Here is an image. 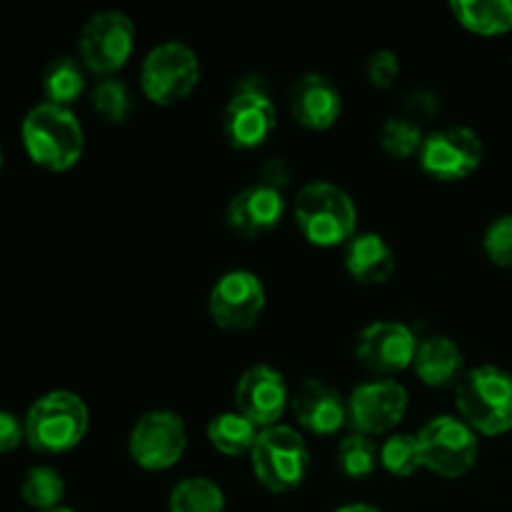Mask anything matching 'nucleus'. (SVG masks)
<instances>
[{"label":"nucleus","mask_w":512,"mask_h":512,"mask_svg":"<svg viewBox=\"0 0 512 512\" xmlns=\"http://www.w3.org/2000/svg\"><path fill=\"white\" fill-rule=\"evenodd\" d=\"M20 140L28 158L50 173L75 168L85 150V130L73 110L45 100L28 110L20 125Z\"/></svg>","instance_id":"f257e3e1"},{"label":"nucleus","mask_w":512,"mask_h":512,"mask_svg":"<svg viewBox=\"0 0 512 512\" xmlns=\"http://www.w3.org/2000/svg\"><path fill=\"white\" fill-rule=\"evenodd\" d=\"M293 220L300 235L315 248L348 245L358 235V208L353 198L328 180H313L298 190Z\"/></svg>","instance_id":"f03ea898"},{"label":"nucleus","mask_w":512,"mask_h":512,"mask_svg":"<svg viewBox=\"0 0 512 512\" xmlns=\"http://www.w3.org/2000/svg\"><path fill=\"white\" fill-rule=\"evenodd\" d=\"M25 443L40 455H63L83 443L90 428V410L70 390L40 395L23 418Z\"/></svg>","instance_id":"7ed1b4c3"},{"label":"nucleus","mask_w":512,"mask_h":512,"mask_svg":"<svg viewBox=\"0 0 512 512\" xmlns=\"http://www.w3.org/2000/svg\"><path fill=\"white\" fill-rule=\"evenodd\" d=\"M455 408L478 435H505L512 430V375L498 365L465 370L455 385Z\"/></svg>","instance_id":"20e7f679"},{"label":"nucleus","mask_w":512,"mask_h":512,"mask_svg":"<svg viewBox=\"0 0 512 512\" xmlns=\"http://www.w3.org/2000/svg\"><path fill=\"white\" fill-rule=\"evenodd\" d=\"M248 458L255 480L270 493H293L310 473L308 443L290 425L260 430Z\"/></svg>","instance_id":"39448f33"},{"label":"nucleus","mask_w":512,"mask_h":512,"mask_svg":"<svg viewBox=\"0 0 512 512\" xmlns=\"http://www.w3.org/2000/svg\"><path fill=\"white\" fill-rule=\"evenodd\" d=\"M200 83V58L183 40H165L148 50L140 65V88L153 105L170 108L193 95Z\"/></svg>","instance_id":"423d86ee"},{"label":"nucleus","mask_w":512,"mask_h":512,"mask_svg":"<svg viewBox=\"0 0 512 512\" xmlns=\"http://www.w3.org/2000/svg\"><path fill=\"white\" fill-rule=\"evenodd\" d=\"M423 470L445 480H458L475 468L480 455L478 433L458 415H438L418 433Z\"/></svg>","instance_id":"0eeeda50"},{"label":"nucleus","mask_w":512,"mask_h":512,"mask_svg":"<svg viewBox=\"0 0 512 512\" xmlns=\"http://www.w3.org/2000/svg\"><path fill=\"white\" fill-rule=\"evenodd\" d=\"M133 50L135 23L123 10H100L80 30V63L100 78H113L118 70H123Z\"/></svg>","instance_id":"6e6552de"},{"label":"nucleus","mask_w":512,"mask_h":512,"mask_svg":"<svg viewBox=\"0 0 512 512\" xmlns=\"http://www.w3.org/2000/svg\"><path fill=\"white\" fill-rule=\"evenodd\" d=\"M185 448H188V428L173 410H150L140 415L130 428V460L148 473L175 468L185 455Z\"/></svg>","instance_id":"1a4fd4ad"},{"label":"nucleus","mask_w":512,"mask_h":512,"mask_svg":"<svg viewBox=\"0 0 512 512\" xmlns=\"http://www.w3.org/2000/svg\"><path fill=\"white\" fill-rule=\"evenodd\" d=\"M268 293L253 270H228L215 280L208 295V313L220 330L228 333H245L255 328L263 315Z\"/></svg>","instance_id":"9d476101"},{"label":"nucleus","mask_w":512,"mask_h":512,"mask_svg":"<svg viewBox=\"0 0 512 512\" xmlns=\"http://www.w3.org/2000/svg\"><path fill=\"white\" fill-rule=\"evenodd\" d=\"M483 140L473 128L450 125L425 135L418 163L425 175L440 183H458L473 175L483 163Z\"/></svg>","instance_id":"9b49d317"},{"label":"nucleus","mask_w":512,"mask_h":512,"mask_svg":"<svg viewBox=\"0 0 512 512\" xmlns=\"http://www.w3.org/2000/svg\"><path fill=\"white\" fill-rule=\"evenodd\" d=\"M410 395L403 383L390 378L368 380L360 383L348 398V425L353 433L368 435H393V430L408 415Z\"/></svg>","instance_id":"f8f14e48"},{"label":"nucleus","mask_w":512,"mask_h":512,"mask_svg":"<svg viewBox=\"0 0 512 512\" xmlns=\"http://www.w3.org/2000/svg\"><path fill=\"white\" fill-rule=\"evenodd\" d=\"M220 128L230 148L255 150L268 143L278 128V110L263 88L243 85L225 105Z\"/></svg>","instance_id":"ddd939ff"},{"label":"nucleus","mask_w":512,"mask_h":512,"mask_svg":"<svg viewBox=\"0 0 512 512\" xmlns=\"http://www.w3.org/2000/svg\"><path fill=\"white\" fill-rule=\"evenodd\" d=\"M418 345V338L405 323L375 320L360 330L358 340H355V358L370 373L390 378V375L413 368Z\"/></svg>","instance_id":"4468645a"},{"label":"nucleus","mask_w":512,"mask_h":512,"mask_svg":"<svg viewBox=\"0 0 512 512\" xmlns=\"http://www.w3.org/2000/svg\"><path fill=\"white\" fill-rule=\"evenodd\" d=\"M238 413L253 420L260 430L280 425L285 410L290 408V390L283 373L268 363H258L245 370L235 385Z\"/></svg>","instance_id":"2eb2a0df"},{"label":"nucleus","mask_w":512,"mask_h":512,"mask_svg":"<svg viewBox=\"0 0 512 512\" xmlns=\"http://www.w3.org/2000/svg\"><path fill=\"white\" fill-rule=\"evenodd\" d=\"M290 413L310 435L330 438L348 425V400L325 380L308 378L290 395Z\"/></svg>","instance_id":"dca6fc26"},{"label":"nucleus","mask_w":512,"mask_h":512,"mask_svg":"<svg viewBox=\"0 0 512 512\" xmlns=\"http://www.w3.org/2000/svg\"><path fill=\"white\" fill-rule=\"evenodd\" d=\"M285 215L283 190L255 183L230 198L225 208V225L240 238H260L273 233Z\"/></svg>","instance_id":"f3484780"},{"label":"nucleus","mask_w":512,"mask_h":512,"mask_svg":"<svg viewBox=\"0 0 512 512\" xmlns=\"http://www.w3.org/2000/svg\"><path fill=\"white\" fill-rule=\"evenodd\" d=\"M290 115L305 130H330L343 113L338 85L323 73H305L288 90Z\"/></svg>","instance_id":"a211bd4d"},{"label":"nucleus","mask_w":512,"mask_h":512,"mask_svg":"<svg viewBox=\"0 0 512 512\" xmlns=\"http://www.w3.org/2000/svg\"><path fill=\"white\" fill-rule=\"evenodd\" d=\"M345 270L358 285H383L398 268L395 250L378 233H358L345 245Z\"/></svg>","instance_id":"6ab92c4d"},{"label":"nucleus","mask_w":512,"mask_h":512,"mask_svg":"<svg viewBox=\"0 0 512 512\" xmlns=\"http://www.w3.org/2000/svg\"><path fill=\"white\" fill-rule=\"evenodd\" d=\"M413 370L420 383L428 388H448V385H458V380L465 375V355L448 335H430L420 340Z\"/></svg>","instance_id":"aec40b11"},{"label":"nucleus","mask_w":512,"mask_h":512,"mask_svg":"<svg viewBox=\"0 0 512 512\" xmlns=\"http://www.w3.org/2000/svg\"><path fill=\"white\" fill-rule=\"evenodd\" d=\"M205 435H208V443L215 453L225 455V458H240V455H250L260 428L238 410H228V413H220L210 420Z\"/></svg>","instance_id":"412c9836"},{"label":"nucleus","mask_w":512,"mask_h":512,"mask_svg":"<svg viewBox=\"0 0 512 512\" xmlns=\"http://www.w3.org/2000/svg\"><path fill=\"white\" fill-rule=\"evenodd\" d=\"M455 20L475 35H503L512 28V0H453Z\"/></svg>","instance_id":"4be33fe9"},{"label":"nucleus","mask_w":512,"mask_h":512,"mask_svg":"<svg viewBox=\"0 0 512 512\" xmlns=\"http://www.w3.org/2000/svg\"><path fill=\"white\" fill-rule=\"evenodd\" d=\"M85 90V68L75 58H55L43 73L45 103L70 108Z\"/></svg>","instance_id":"5701e85b"},{"label":"nucleus","mask_w":512,"mask_h":512,"mask_svg":"<svg viewBox=\"0 0 512 512\" xmlns=\"http://www.w3.org/2000/svg\"><path fill=\"white\" fill-rule=\"evenodd\" d=\"M170 512H223L225 493L215 480L205 475L183 478L173 485L168 495Z\"/></svg>","instance_id":"b1692460"},{"label":"nucleus","mask_w":512,"mask_h":512,"mask_svg":"<svg viewBox=\"0 0 512 512\" xmlns=\"http://www.w3.org/2000/svg\"><path fill=\"white\" fill-rule=\"evenodd\" d=\"M20 498L38 512L60 508L65 498L63 475L50 465H35L25 473L23 485H20Z\"/></svg>","instance_id":"393cba45"},{"label":"nucleus","mask_w":512,"mask_h":512,"mask_svg":"<svg viewBox=\"0 0 512 512\" xmlns=\"http://www.w3.org/2000/svg\"><path fill=\"white\" fill-rule=\"evenodd\" d=\"M380 148L390 155V158L408 160L413 155L420 153L425 143V133L420 128L418 120H413L410 115H393L383 123L380 128Z\"/></svg>","instance_id":"a878e982"},{"label":"nucleus","mask_w":512,"mask_h":512,"mask_svg":"<svg viewBox=\"0 0 512 512\" xmlns=\"http://www.w3.org/2000/svg\"><path fill=\"white\" fill-rule=\"evenodd\" d=\"M380 463V448L373 438L360 433H350L338 445V465L345 478L363 480L375 473Z\"/></svg>","instance_id":"bb28decb"},{"label":"nucleus","mask_w":512,"mask_h":512,"mask_svg":"<svg viewBox=\"0 0 512 512\" xmlns=\"http://www.w3.org/2000/svg\"><path fill=\"white\" fill-rule=\"evenodd\" d=\"M380 465L393 478H410L418 470H423L420 463V445L418 435L410 433H393L380 445Z\"/></svg>","instance_id":"cd10ccee"},{"label":"nucleus","mask_w":512,"mask_h":512,"mask_svg":"<svg viewBox=\"0 0 512 512\" xmlns=\"http://www.w3.org/2000/svg\"><path fill=\"white\" fill-rule=\"evenodd\" d=\"M93 110L110 125H120L133 115V93L118 78H103L90 95Z\"/></svg>","instance_id":"c85d7f7f"},{"label":"nucleus","mask_w":512,"mask_h":512,"mask_svg":"<svg viewBox=\"0 0 512 512\" xmlns=\"http://www.w3.org/2000/svg\"><path fill=\"white\" fill-rule=\"evenodd\" d=\"M483 250L493 265L512 270V215H500L483 235Z\"/></svg>","instance_id":"c756f323"},{"label":"nucleus","mask_w":512,"mask_h":512,"mask_svg":"<svg viewBox=\"0 0 512 512\" xmlns=\"http://www.w3.org/2000/svg\"><path fill=\"white\" fill-rule=\"evenodd\" d=\"M365 75H368V83L378 90L393 88L395 80L400 75V58L393 50H375L368 58L365 65Z\"/></svg>","instance_id":"7c9ffc66"},{"label":"nucleus","mask_w":512,"mask_h":512,"mask_svg":"<svg viewBox=\"0 0 512 512\" xmlns=\"http://www.w3.org/2000/svg\"><path fill=\"white\" fill-rule=\"evenodd\" d=\"M25 443V425L18 415L0 410V455L13 453Z\"/></svg>","instance_id":"2f4dec72"},{"label":"nucleus","mask_w":512,"mask_h":512,"mask_svg":"<svg viewBox=\"0 0 512 512\" xmlns=\"http://www.w3.org/2000/svg\"><path fill=\"white\" fill-rule=\"evenodd\" d=\"M288 180H290V165L285 163L283 158H270L268 163L260 168L258 183H265V185H270V188L283 190Z\"/></svg>","instance_id":"473e14b6"},{"label":"nucleus","mask_w":512,"mask_h":512,"mask_svg":"<svg viewBox=\"0 0 512 512\" xmlns=\"http://www.w3.org/2000/svg\"><path fill=\"white\" fill-rule=\"evenodd\" d=\"M408 108H410V113H413V115H410L413 120L433 118V115L440 110V98H438V95L428 93V90H418V93L410 95Z\"/></svg>","instance_id":"72a5a7b5"},{"label":"nucleus","mask_w":512,"mask_h":512,"mask_svg":"<svg viewBox=\"0 0 512 512\" xmlns=\"http://www.w3.org/2000/svg\"><path fill=\"white\" fill-rule=\"evenodd\" d=\"M333 512H383V510H378L375 505H368V503H350V505H340V508Z\"/></svg>","instance_id":"f704fd0d"},{"label":"nucleus","mask_w":512,"mask_h":512,"mask_svg":"<svg viewBox=\"0 0 512 512\" xmlns=\"http://www.w3.org/2000/svg\"><path fill=\"white\" fill-rule=\"evenodd\" d=\"M45 512H75V510H70V508H65V505H60V508H53V510H45Z\"/></svg>","instance_id":"c9c22d12"},{"label":"nucleus","mask_w":512,"mask_h":512,"mask_svg":"<svg viewBox=\"0 0 512 512\" xmlns=\"http://www.w3.org/2000/svg\"><path fill=\"white\" fill-rule=\"evenodd\" d=\"M0 173H3V145H0Z\"/></svg>","instance_id":"e433bc0d"}]
</instances>
